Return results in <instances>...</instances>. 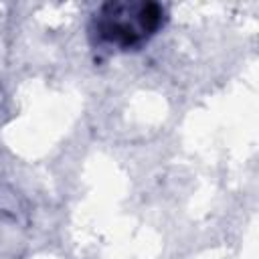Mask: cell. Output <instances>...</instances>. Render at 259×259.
<instances>
[{
  "instance_id": "cell-1",
  "label": "cell",
  "mask_w": 259,
  "mask_h": 259,
  "mask_svg": "<svg viewBox=\"0 0 259 259\" xmlns=\"http://www.w3.org/2000/svg\"><path fill=\"white\" fill-rule=\"evenodd\" d=\"M166 8L158 2H105L93 12L89 34L101 49L132 51L148 42L166 24Z\"/></svg>"
}]
</instances>
